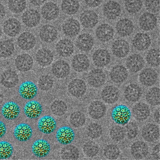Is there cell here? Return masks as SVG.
<instances>
[{"label": "cell", "mask_w": 160, "mask_h": 160, "mask_svg": "<svg viewBox=\"0 0 160 160\" xmlns=\"http://www.w3.org/2000/svg\"><path fill=\"white\" fill-rule=\"evenodd\" d=\"M124 3L126 11L131 14L138 12L143 6L142 0H124Z\"/></svg>", "instance_id": "cell-45"}, {"label": "cell", "mask_w": 160, "mask_h": 160, "mask_svg": "<svg viewBox=\"0 0 160 160\" xmlns=\"http://www.w3.org/2000/svg\"><path fill=\"white\" fill-rule=\"evenodd\" d=\"M94 43V39L92 36L88 33H84L78 37L76 41L77 48L83 52L90 51Z\"/></svg>", "instance_id": "cell-27"}, {"label": "cell", "mask_w": 160, "mask_h": 160, "mask_svg": "<svg viewBox=\"0 0 160 160\" xmlns=\"http://www.w3.org/2000/svg\"><path fill=\"white\" fill-rule=\"evenodd\" d=\"M36 59L37 63L43 67L50 65L53 60V55L49 49L43 48L40 49L37 52Z\"/></svg>", "instance_id": "cell-35"}, {"label": "cell", "mask_w": 160, "mask_h": 160, "mask_svg": "<svg viewBox=\"0 0 160 160\" xmlns=\"http://www.w3.org/2000/svg\"><path fill=\"white\" fill-rule=\"evenodd\" d=\"M86 117L84 114L80 111L73 112L70 118V122L72 126L76 128L82 126L86 121Z\"/></svg>", "instance_id": "cell-50"}, {"label": "cell", "mask_w": 160, "mask_h": 160, "mask_svg": "<svg viewBox=\"0 0 160 160\" xmlns=\"http://www.w3.org/2000/svg\"><path fill=\"white\" fill-rule=\"evenodd\" d=\"M22 20L23 23L28 28L36 27L39 23L41 16L36 9H29L25 11L22 16Z\"/></svg>", "instance_id": "cell-19"}, {"label": "cell", "mask_w": 160, "mask_h": 160, "mask_svg": "<svg viewBox=\"0 0 160 160\" xmlns=\"http://www.w3.org/2000/svg\"><path fill=\"white\" fill-rule=\"evenodd\" d=\"M32 132V129L28 125L21 123L16 126L14 133L16 138L18 140L25 141L31 138Z\"/></svg>", "instance_id": "cell-38"}, {"label": "cell", "mask_w": 160, "mask_h": 160, "mask_svg": "<svg viewBox=\"0 0 160 160\" xmlns=\"http://www.w3.org/2000/svg\"><path fill=\"white\" fill-rule=\"evenodd\" d=\"M39 35L42 41L50 43L54 41L58 35L57 30L54 26L47 24L43 25L40 28Z\"/></svg>", "instance_id": "cell-22"}, {"label": "cell", "mask_w": 160, "mask_h": 160, "mask_svg": "<svg viewBox=\"0 0 160 160\" xmlns=\"http://www.w3.org/2000/svg\"><path fill=\"white\" fill-rule=\"evenodd\" d=\"M51 110L52 113L54 115L61 116L64 115L67 111V105L62 101L56 100L51 105Z\"/></svg>", "instance_id": "cell-52"}, {"label": "cell", "mask_w": 160, "mask_h": 160, "mask_svg": "<svg viewBox=\"0 0 160 160\" xmlns=\"http://www.w3.org/2000/svg\"><path fill=\"white\" fill-rule=\"evenodd\" d=\"M141 135L146 141L149 142H154L159 138V128L155 124L147 123L142 128Z\"/></svg>", "instance_id": "cell-4"}, {"label": "cell", "mask_w": 160, "mask_h": 160, "mask_svg": "<svg viewBox=\"0 0 160 160\" xmlns=\"http://www.w3.org/2000/svg\"><path fill=\"white\" fill-rule=\"evenodd\" d=\"M42 107L37 101L27 102L24 108V112L29 118H34L38 117L42 112Z\"/></svg>", "instance_id": "cell-36"}, {"label": "cell", "mask_w": 160, "mask_h": 160, "mask_svg": "<svg viewBox=\"0 0 160 160\" xmlns=\"http://www.w3.org/2000/svg\"><path fill=\"white\" fill-rule=\"evenodd\" d=\"M128 73L127 69L122 65H116L111 69L109 76L111 81L116 83H121L127 79Z\"/></svg>", "instance_id": "cell-14"}, {"label": "cell", "mask_w": 160, "mask_h": 160, "mask_svg": "<svg viewBox=\"0 0 160 160\" xmlns=\"http://www.w3.org/2000/svg\"><path fill=\"white\" fill-rule=\"evenodd\" d=\"M145 65L142 57L138 53H133L129 56L126 61L127 68L131 72L136 73L141 70Z\"/></svg>", "instance_id": "cell-10"}, {"label": "cell", "mask_w": 160, "mask_h": 160, "mask_svg": "<svg viewBox=\"0 0 160 160\" xmlns=\"http://www.w3.org/2000/svg\"><path fill=\"white\" fill-rule=\"evenodd\" d=\"M106 80L104 72L100 68H94L88 73L87 81L88 84L94 88H99L103 86Z\"/></svg>", "instance_id": "cell-3"}, {"label": "cell", "mask_w": 160, "mask_h": 160, "mask_svg": "<svg viewBox=\"0 0 160 160\" xmlns=\"http://www.w3.org/2000/svg\"><path fill=\"white\" fill-rule=\"evenodd\" d=\"M2 34V30L1 29V28L0 27V38Z\"/></svg>", "instance_id": "cell-64"}, {"label": "cell", "mask_w": 160, "mask_h": 160, "mask_svg": "<svg viewBox=\"0 0 160 160\" xmlns=\"http://www.w3.org/2000/svg\"><path fill=\"white\" fill-rule=\"evenodd\" d=\"M80 21L84 28L90 29L94 27L99 22V17L97 13L92 10H86L81 14Z\"/></svg>", "instance_id": "cell-8"}, {"label": "cell", "mask_w": 160, "mask_h": 160, "mask_svg": "<svg viewBox=\"0 0 160 160\" xmlns=\"http://www.w3.org/2000/svg\"><path fill=\"white\" fill-rule=\"evenodd\" d=\"M131 116L129 108L124 104H120L114 106L111 112V117L116 123L124 126L129 122Z\"/></svg>", "instance_id": "cell-1"}, {"label": "cell", "mask_w": 160, "mask_h": 160, "mask_svg": "<svg viewBox=\"0 0 160 160\" xmlns=\"http://www.w3.org/2000/svg\"><path fill=\"white\" fill-rule=\"evenodd\" d=\"M50 146L46 140L39 139L36 140L32 146V150L34 155L39 157L46 156L50 151Z\"/></svg>", "instance_id": "cell-33"}, {"label": "cell", "mask_w": 160, "mask_h": 160, "mask_svg": "<svg viewBox=\"0 0 160 160\" xmlns=\"http://www.w3.org/2000/svg\"><path fill=\"white\" fill-rule=\"evenodd\" d=\"M86 4L91 8H96L99 6L103 0H84Z\"/></svg>", "instance_id": "cell-58"}, {"label": "cell", "mask_w": 160, "mask_h": 160, "mask_svg": "<svg viewBox=\"0 0 160 160\" xmlns=\"http://www.w3.org/2000/svg\"><path fill=\"white\" fill-rule=\"evenodd\" d=\"M157 23L156 17L152 13L146 12L139 17L138 24L140 28L143 31H149L153 30Z\"/></svg>", "instance_id": "cell-7"}, {"label": "cell", "mask_w": 160, "mask_h": 160, "mask_svg": "<svg viewBox=\"0 0 160 160\" xmlns=\"http://www.w3.org/2000/svg\"><path fill=\"white\" fill-rule=\"evenodd\" d=\"M18 82V76L14 71L6 70L1 75V82L5 87H12L15 86Z\"/></svg>", "instance_id": "cell-40"}, {"label": "cell", "mask_w": 160, "mask_h": 160, "mask_svg": "<svg viewBox=\"0 0 160 160\" xmlns=\"http://www.w3.org/2000/svg\"><path fill=\"white\" fill-rule=\"evenodd\" d=\"M34 6H38L42 4L46 0H28Z\"/></svg>", "instance_id": "cell-61"}, {"label": "cell", "mask_w": 160, "mask_h": 160, "mask_svg": "<svg viewBox=\"0 0 160 160\" xmlns=\"http://www.w3.org/2000/svg\"><path fill=\"white\" fill-rule=\"evenodd\" d=\"M102 11L105 18L109 20H114L120 16L122 11L121 7L117 2L109 1L103 5Z\"/></svg>", "instance_id": "cell-2"}, {"label": "cell", "mask_w": 160, "mask_h": 160, "mask_svg": "<svg viewBox=\"0 0 160 160\" xmlns=\"http://www.w3.org/2000/svg\"><path fill=\"white\" fill-rule=\"evenodd\" d=\"M38 128L40 131L44 133L49 134L52 132L56 127L54 119L49 116H45L39 120Z\"/></svg>", "instance_id": "cell-34"}, {"label": "cell", "mask_w": 160, "mask_h": 160, "mask_svg": "<svg viewBox=\"0 0 160 160\" xmlns=\"http://www.w3.org/2000/svg\"><path fill=\"white\" fill-rule=\"evenodd\" d=\"M146 61L150 66L156 67L160 64V52L159 49L151 48L148 52L146 57Z\"/></svg>", "instance_id": "cell-44"}, {"label": "cell", "mask_w": 160, "mask_h": 160, "mask_svg": "<svg viewBox=\"0 0 160 160\" xmlns=\"http://www.w3.org/2000/svg\"><path fill=\"white\" fill-rule=\"evenodd\" d=\"M73 69L78 72H82L87 70L90 65L89 59L86 55L79 53L72 58L71 63Z\"/></svg>", "instance_id": "cell-20"}, {"label": "cell", "mask_w": 160, "mask_h": 160, "mask_svg": "<svg viewBox=\"0 0 160 160\" xmlns=\"http://www.w3.org/2000/svg\"><path fill=\"white\" fill-rule=\"evenodd\" d=\"M57 53L60 56L68 57L71 56L74 51L73 42L70 40L63 39L58 41L56 45Z\"/></svg>", "instance_id": "cell-26"}, {"label": "cell", "mask_w": 160, "mask_h": 160, "mask_svg": "<svg viewBox=\"0 0 160 160\" xmlns=\"http://www.w3.org/2000/svg\"><path fill=\"white\" fill-rule=\"evenodd\" d=\"M115 28L118 34L123 37L130 35L133 32L134 26L133 22L127 18H123L117 22Z\"/></svg>", "instance_id": "cell-18"}, {"label": "cell", "mask_w": 160, "mask_h": 160, "mask_svg": "<svg viewBox=\"0 0 160 160\" xmlns=\"http://www.w3.org/2000/svg\"><path fill=\"white\" fill-rule=\"evenodd\" d=\"M94 65L99 68L107 66L111 61V56L109 51L104 48H99L96 50L92 56Z\"/></svg>", "instance_id": "cell-11"}, {"label": "cell", "mask_w": 160, "mask_h": 160, "mask_svg": "<svg viewBox=\"0 0 160 160\" xmlns=\"http://www.w3.org/2000/svg\"><path fill=\"white\" fill-rule=\"evenodd\" d=\"M152 155L155 159H160V144L159 143L153 148Z\"/></svg>", "instance_id": "cell-59"}, {"label": "cell", "mask_w": 160, "mask_h": 160, "mask_svg": "<svg viewBox=\"0 0 160 160\" xmlns=\"http://www.w3.org/2000/svg\"><path fill=\"white\" fill-rule=\"evenodd\" d=\"M109 135L113 141H120L123 139L126 135L125 129L120 125H114L110 128Z\"/></svg>", "instance_id": "cell-47"}, {"label": "cell", "mask_w": 160, "mask_h": 160, "mask_svg": "<svg viewBox=\"0 0 160 160\" xmlns=\"http://www.w3.org/2000/svg\"><path fill=\"white\" fill-rule=\"evenodd\" d=\"M142 94V90L138 84L131 83L128 85L124 91V96L125 98L131 102H135L141 98Z\"/></svg>", "instance_id": "cell-21"}, {"label": "cell", "mask_w": 160, "mask_h": 160, "mask_svg": "<svg viewBox=\"0 0 160 160\" xmlns=\"http://www.w3.org/2000/svg\"><path fill=\"white\" fill-rule=\"evenodd\" d=\"M83 150L84 153L89 157H95L99 151L98 146L92 141L88 142L85 143L83 146Z\"/></svg>", "instance_id": "cell-53"}, {"label": "cell", "mask_w": 160, "mask_h": 160, "mask_svg": "<svg viewBox=\"0 0 160 160\" xmlns=\"http://www.w3.org/2000/svg\"><path fill=\"white\" fill-rule=\"evenodd\" d=\"M12 42L9 40H5L0 42V57L6 58L11 56L14 50Z\"/></svg>", "instance_id": "cell-48"}, {"label": "cell", "mask_w": 160, "mask_h": 160, "mask_svg": "<svg viewBox=\"0 0 160 160\" xmlns=\"http://www.w3.org/2000/svg\"><path fill=\"white\" fill-rule=\"evenodd\" d=\"M107 111L106 107L102 102L96 100L90 104L88 112L90 117L94 119H99L105 114Z\"/></svg>", "instance_id": "cell-24"}, {"label": "cell", "mask_w": 160, "mask_h": 160, "mask_svg": "<svg viewBox=\"0 0 160 160\" xmlns=\"http://www.w3.org/2000/svg\"><path fill=\"white\" fill-rule=\"evenodd\" d=\"M74 134L72 129L68 126L60 128L57 131L56 138L58 141L63 144L71 143L73 140Z\"/></svg>", "instance_id": "cell-37"}, {"label": "cell", "mask_w": 160, "mask_h": 160, "mask_svg": "<svg viewBox=\"0 0 160 160\" xmlns=\"http://www.w3.org/2000/svg\"><path fill=\"white\" fill-rule=\"evenodd\" d=\"M61 155V157L63 159H77L79 156V152L76 147L72 145H69L62 149Z\"/></svg>", "instance_id": "cell-43"}, {"label": "cell", "mask_w": 160, "mask_h": 160, "mask_svg": "<svg viewBox=\"0 0 160 160\" xmlns=\"http://www.w3.org/2000/svg\"><path fill=\"white\" fill-rule=\"evenodd\" d=\"M42 18L45 20L52 21L58 16L59 8L58 6L52 2H48L42 6L41 10Z\"/></svg>", "instance_id": "cell-17"}, {"label": "cell", "mask_w": 160, "mask_h": 160, "mask_svg": "<svg viewBox=\"0 0 160 160\" xmlns=\"http://www.w3.org/2000/svg\"><path fill=\"white\" fill-rule=\"evenodd\" d=\"M20 112L19 106L15 102L11 101L5 103L2 108V112L4 117L8 119L16 118Z\"/></svg>", "instance_id": "cell-39"}, {"label": "cell", "mask_w": 160, "mask_h": 160, "mask_svg": "<svg viewBox=\"0 0 160 160\" xmlns=\"http://www.w3.org/2000/svg\"><path fill=\"white\" fill-rule=\"evenodd\" d=\"M158 77V74L155 70L151 68H147L141 72L138 79L142 85L149 87L154 85L156 83Z\"/></svg>", "instance_id": "cell-5"}, {"label": "cell", "mask_w": 160, "mask_h": 160, "mask_svg": "<svg viewBox=\"0 0 160 160\" xmlns=\"http://www.w3.org/2000/svg\"><path fill=\"white\" fill-rule=\"evenodd\" d=\"M12 152L11 144L6 141L0 142V158L6 159L10 157Z\"/></svg>", "instance_id": "cell-55"}, {"label": "cell", "mask_w": 160, "mask_h": 160, "mask_svg": "<svg viewBox=\"0 0 160 160\" xmlns=\"http://www.w3.org/2000/svg\"><path fill=\"white\" fill-rule=\"evenodd\" d=\"M68 89L71 95L78 98L85 93L87 90V86L84 81L77 78L70 82L68 86Z\"/></svg>", "instance_id": "cell-25"}, {"label": "cell", "mask_w": 160, "mask_h": 160, "mask_svg": "<svg viewBox=\"0 0 160 160\" xmlns=\"http://www.w3.org/2000/svg\"><path fill=\"white\" fill-rule=\"evenodd\" d=\"M153 118L155 122L158 123H160V109L159 108H157L153 113Z\"/></svg>", "instance_id": "cell-60"}, {"label": "cell", "mask_w": 160, "mask_h": 160, "mask_svg": "<svg viewBox=\"0 0 160 160\" xmlns=\"http://www.w3.org/2000/svg\"><path fill=\"white\" fill-rule=\"evenodd\" d=\"M132 112L135 119L139 121H143L149 116L150 109L148 104L141 102L135 104L133 106Z\"/></svg>", "instance_id": "cell-16"}, {"label": "cell", "mask_w": 160, "mask_h": 160, "mask_svg": "<svg viewBox=\"0 0 160 160\" xmlns=\"http://www.w3.org/2000/svg\"><path fill=\"white\" fill-rule=\"evenodd\" d=\"M26 0H9L8 6L10 10L15 13L22 12L26 7Z\"/></svg>", "instance_id": "cell-49"}, {"label": "cell", "mask_w": 160, "mask_h": 160, "mask_svg": "<svg viewBox=\"0 0 160 160\" xmlns=\"http://www.w3.org/2000/svg\"><path fill=\"white\" fill-rule=\"evenodd\" d=\"M145 99L148 103L152 106H157L160 104V89L158 87H153L147 92Z\"/></svg>", "instance_id": "cell-42"}, {"label": "cell", "mask_w": 160, "mask_h": 160, "mask_svg": "<svg viewBox=\"0 0 160 160\" xmlns=\"http://www.w3.org/2000/svg\"><path fill=\"white\" fill-rule=\"evenodd\" d=\"M36 39L34 35L29 32H24L21 34L17 39L19 47L23 50L27 51L32 49L36 44Z\"/></svg>", "instance_id": "cell-28"}, {"label": "cell", "mask_w": 160, "mask_h": 160, "mask_svg": "<svg viewBox=\"0 0 160 160\" xmlns=\"http://www.w3.org/2000/svg\"><path fill=\"white\" fill-rule=\"evenodd\" d=\"M124 128L125 134L128 138L130 139L135 138L138 132V129L137 124L134 122H131L126 124Z\"/></svg>", "instance_id": "cell-56"}, {"label": "cell", "mask_w": 160, "mask_h": 160, "mask_svg": "<svg viewBox=\"0 0 160 160\" xmlns=\"http://www.w3.org/2000/svg\"><path fill=\"white\" fill-rule=\"evenodd\" d=\"M70 68L68 63L63 60L56 61L52 65L51 71L57 78L62 79L67 77L70 72Z\"/></svg>", "instance_id": "cell-23"}, {"label": "cell", "mask_w": 160, "mask_h": 160, "mask_svg": "<svg viewBox=\"0 0 160 160\" xmlns=\"http://www.w3.org/2000/svg\"><path fill=\"white\" fill-rule=\"evenodd\" d=\"M6 131V128L5 125L2 122L0 121V138L4 135Z\"/></svg>", "instance_id": "cell-62"}, {"label": "cell", "mask_w": 160, "mask_h": 160, "mask_svg": "<svg viewBox=\"0 0 160 160\" xmlns=\"http://www.w3.org/2000/svg\"><path fill=\"white\" fill-rule=\"evenodd\" d=\"M81 26L78 21L73 18L66 20L62 26L63 33L67 36L72 38L77 36L79 33Z\"/></svg>", "instance_id": "cell-15"}, {"label": "cell", "mask_w": 160, "mask_h": 160, "mask_svg": "<svg viewBox=\"0 0 160 160\" xmlns=\"http://www.w3.org/2000/svg\"><path fill=\"white\" fill-rule=\"evenodd\" d=\"M120 150L116 145L110 144L106 146L104 148L103 154L104 157L108 159H117L120 154Z\"/></svg>", "instance_id": "cell-46"}, {"label": "cell", "mask_w": 160, "mask_h": 160, "mask_svg": "<svg viewBox=\"0 0 160 160\" xmlns=\"http://www.w3.org/2000/svg\"><path fill=\"white\" fill-rule=\"evenodd\" d=\"M133 48L137 50L143 51L147 50L151 44V39L147 33L138 32L134 36L132 41Z\"/></svg>", "instance_id": "cell-9"}, {"label": "cell", "mask_w": 160, "mask_h": 160, "mask_svg": "<svg viewBox=\"0 0 160 160\" xmlns=\"http://www.w3.org/2000/svg\"><path fill=\"white\" fill-rule=\"evenodd\" d=\"M146 9L149 12L156 13L160 10V0H145Z\"/></svg>", "instance_id": "cell-57"}, {"label": "cell", "mask_w": 160, "mask_h": 160, "mask_svg": "<svg viewBox=\"0 0 160 160\" xmlns=\"http://www.w3.org/2000/svg\"><path fill=\"white\" fill-rule=\"evenodd\" d=\"M102 127L99 124L93 123L90 124L87 127V133L88 136L92 139L100 137L102 133Z\"/></svg>", "instance_id": "cell-51"}, {"label": "cell", "mask_w": 160, "mask_h": 160, "mask_svg": "<svg viewBox=\"0 0 160 160\" xmlns=\"http://www.w3.org/2000/svg\"><path fill=\"white\" fill-rule=\"evenodd\" d=\"M21 28L20 22L17 19L11 18L6 20L3 24V30L7 35L11 37L17 36Z\"/></svg>", "instance_id": "cell-31"}, {"label": "cell", "mask_w": 160, "mask_h": 160, "mask_svg": "<svg viewBox=\"0 0 160 160\" xmlns=\"http://www.w3.org/2000/svg\"><path fill=\"white\" fill-rule=\"evenodd\" d=\"M114 31L113 27L107 23L101 24L95 30L97 38L100 42H105L111 40L113 37Z\"/></svg>", "instance_id": "cell-13"}, {"label": "cell", "mask_w": 160, "mask_h": 160, "mask_svg": "<svg viewBox=\"0 0 160 160\" xmlns=\"http://www.w3.org/2000/svg\"><path fill=\"white\" fill-rule=\"evenodd\" d=\"M130 152L131 155L134 158L142 159L147 156L149 152V148L145 142L138 141L132 144Z\"/></svg>", "instance_id": "cell-29"}, {"label": "cell", "mask_w": 160, "mask_h": 160, "mask_svg": "<svg viewBox=\"0 0 160 160\" xmlns=\"http://www.w3.org/2000/svg\"><path fill=\"white\" fill-rule=\"evenodd\" d=\"M54 81L52 77L48 75L41 76L38 81V86L43 91H48L52 87Z\"/></svg>", "instance_id": "cell-54"}, {"label": "cell", "mask_w": 160, "mask_h": 160, "mask_svg": "<svg viewBox=\"0 0 160 160\" xmlns=\"http://www.w3.org/2000/svg\"><path fill=\"white\" fill-rule=\"evenodd\" d=\"M111 51L116 57L123 58L128 54L130 47L128 42L123 39H118L114 41L112 44Z\"/></svg>", "instance_id": "cell-6"}, {"label": "cell", "mask_w": 160, "mask_h": 160, "mask_svg": "<svg viewBox=\"0 0 160 160\" xmlns=\"http://www.w3.org/2000/svg\"><path fill=\"white\" fill-rule=\"evenodd\" d=\"M33 61L29 54L24 53L18 55L16 58L15 64L17 68L22 72H27L32 68Z\"/></svg>", "instance_id": "cell-30"}, {"label": "cell", "mask_w": 160, "mask_h": 160, "mask_svg": "<svg viewBox=\"0 0 160 160\" xmlns=\"http://www.w3.org/2000/svg\"><path fill=\"white\" fill-rule=\"evenodd\" d=\"M6 14V10L4 6L0 3V20L3 18Z\"/></svg>", "instance_id": "cell-63"}, {"label": "cell", "mask_w": 160, "mask_h": 160, "mask_svg": "<svg viewBox=\"0 0 160 160\" xmlns=\"http://www.w3.org/2000/svg\"><path fill=\"white\" fill-rule=\"evenodd\" d=\"M19 92L20 96L26 99H30L36 95L37 88L36 85L32 82L26 81L20 85Z\"/></svg>", "instance_id": "cell-32"}, {"label": "cell", "mask_w": 160, "mask_h": 160, "mask_svg": "<svg viewBox=\"0 0 160 160\" xmlns=\"http://www.w3.org/2000/svg\"><path fill=\"white\" fill-rule=\"evenodd\" d=\"M101 98L105 103L112 104L118 100L120 96L119 89L113 85H108L105 87L101 93Z\"/></svg>", "instance_id": "cell-12"}, {"label": "cell", "mask_w": 160, "mask_h": 160, "mask_svg": "<svg viewBox=\"0 0 160 160\" xmlns=\"http://www.w3.org/2000/svg\"><path fill=\"white\" fill-rule=\"evenodd\" d=\"M61 8L64 13L69 15H74L79 9V2L78 0H62Z\"/></svg>", "instance_id": "cell-41"}]
</instances>
